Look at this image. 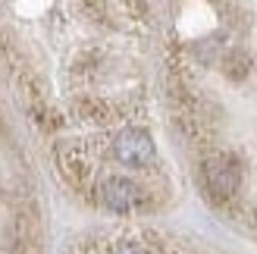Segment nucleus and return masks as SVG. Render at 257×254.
<instances>
[{"label":"nucleus","instance_id":"20e7f679","mask_svg":"<svg viewBox=\"0 0 257 254\" xmlns=\"http://www.w3.org/2000/svg\"><path fill=\"white\" fill-rule=\"evenodd\" d=\"M116 254H145V251H141L138 245H122V248H119Z\"/></svg>","mask_w":257,"mask_h":254},{"label":"nucleus","instance_id":"f257e3e1","mask_svg":"<svg viewBox=\"0 0 257 254\" xmlns=\"http://www.w3.org/2000/svg\"><path fill=\"white\" fill-rule=\"evenodd\" d=\"M113 154L125 167H151L154 157H157V148H154V138L145 129H122L113 138Z\"/></svg>","mask_w":257,"mask_h":254},{"label":"nucleus","instance_id":"f03ea898","mask_svg":"<svg viewBox=\"0 0 257 254\" xmlns=\"http://www.w3.org/2000/svg\"><path fill=\"white\" fill-rule=\"evenodd\" d=\"M97 198L100 204L113 213H128L141 204V185H135L132 179H125V176H110V179L100 182L97 188Z\"/></svg>","mask_w":257,"mask_h":254},{"label":"nucleus","instance_id":"7ed1b4c3","mask_svg":"<svg viewBox=\"0 0 257 254\" xmlns=\"http://www.w3.org/2000/svg\"><path fill=\"white\" fill-rule=\"evenodd\" d=\"M204 182L213 198H232L241 185V173L229 157H210L204 163Z\"/></svg>","mask_w":257,"mask_h":254}]
</instances>
